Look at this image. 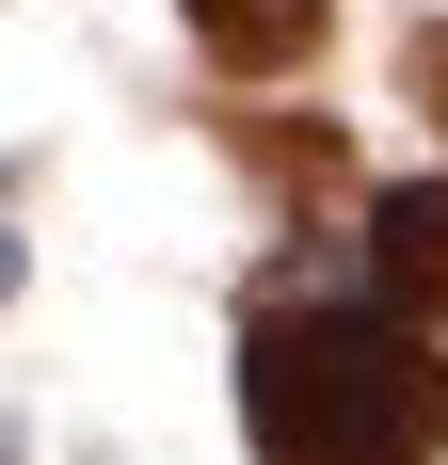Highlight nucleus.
Here are the masks:
<instances>
[{"label": "nucleus", "instance_id": "f257e3e1", "mask_svg": "<svg viewBox=\"0 0 448 465\" xmlns=\"http://www.w3.org/2000/svg\"><path fill=\"white\" fill-rule=\"evenodd\" d=\"M240 433L272 465H433L448 450V353L385 305H257Z\"/></svg>", "mask_w": 448, "mask_h": 465}, {"label": "nucleus", "instance_id": "f03ea898", "mask_svg": "<svg viewBox=\"0 0 448 465\" xmlns=\"http://www.w3.org/2000/svg\"><path fill=\"white\" fill-rule=\"evenodd\" d=\"M368 289H385V322H448V177L368 193Z\"/></svg>", "mask_w": 448, "mask_h": 465}, {"label": "nucleus", "instance_id": "7ed1b4c3", "mask_svg": "<svg viewBox=\"0 0 448 465\" xmlns=\"http://www.w3.org/2000/svg\"><path fill=\"white\" fill-rule=\"evenodd\" d=\"M177 16H192V48H209V64L272 81V64H305V48H320V16H336V0H177Z\"/></svg>", "mask_w": 448, "mask_h": 465}, {"label": "nucleus", "instance_id": "20e7f679", "mask_svg": "<svg viewBox=\"0 0 448 465\" xmlns=\"http://www.w3.org/2000/svg\"><path fill=\"white\" fill-rule=\"evenodd\" d=\"M401 81H416V113H433V129H448V16H433V33L401 48Z\"/></svg>", "mask_w": 448, "mask_h": 465}]
</instances>
